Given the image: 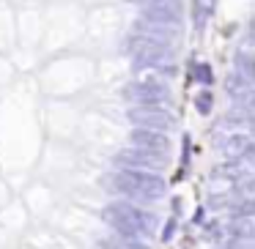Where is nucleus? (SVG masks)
Wrapping results in <instances>:
<instances>
[{
    "instance_id": "nucleus-1",
    "label": "nucleus",
    "mask_w": 255,
    "mask_h": 249,
    "mask_svg": "<svg viewBox=\"0 0 255 249\" xmlns=\"http://www.w3.org/2000/svg\"><path fill=\"white\" fill-rule=\"evenodd\" d=\"M107 189L127 200L156 203V200L165 197L167 181L162 172H151V170H116L107 178Z\"/></svg>"
},
{
    "instance_id": "nucleus-2",
    "label": "nucleus",
    "mask_w": 255,
    "mask_h": 249,
    "mask_svg": "<svg viewBox=\"0 0 255 249\" xmlns=\"http://www.w3.org/2000/svg\"><path fill=\"white\" fill-rule=\"evenodd\" d=\"M102 219L110 225L116 238H148L156 222L154 214L140 208L137 203H124V200L107 203L102 208Z\"/></svg>"
},
{
    "instance_id": "nucleus-3",
    "label": "nucleus",
    "mask_w": 255,
    "mask_h": 249,
    "mask_svg": "<svg viewBox=\"0 0 255 249\" xmlns=\"http://www.w3.org/2000/svg\"><path fill=\"white\" fill-rule=\"evenodd\" d=\"M121 99L129 101L132 107H167L170 104V88H167V83H162V77L151 72L143 80L124 85Z\"/></svg>"
},
{
    "instance_id": "nucleus-4",
    "label": "nucleus",
    "mask_w": 255,
    "mask_h": 249,
    "mask_svg": "<svg viewBox=\"0 0 255 249\" xmlns=\"http://www.w3.org/2000/svg\"><path fill=\"white\" fill-rule=\"evenodd\" d=\"M129 52H132L134 69H145V72H154L162 63H173V44L151 39V36H143V33H132Z\"/></svg>"
},
{
    "instance_id": "nucleus-5",
    "label": "nucleus",
    "mask_w": 255,
    "mask_h": 249,
    "mask_svg": "<svg viewBox=\"0 0 255 249\" xmlns=\"http://www.w3.org/2000/svg\"><path fill=\"white\" fill-rule=\"evenodd\" d=\"M140 19L156 22V25H170V28H181V19H184L181 0H151V3H145L140 8Z\"/></svg>"
},
{
    "instance_id": "nucleus-6",
    "label": "nucleus",
    "mask_w": 255,
    "mask_h": 249,
    "mask_svg": "<svg viewBox=\"0 0 255 249\" xmlns=\"http://www.w3.org/2000/svg\"><path fill=\"white\" fill-rule=\"evenodd\" d=\"M127 118L134 126L156 129V132H170V129L176 126V118L170 115L167 107H129Z\"/></svg>"
},
{
    "instance_id": "nucleus-7",
    "label": "nucleus",
    "mask_w": 255,
    "mask_h": 249,
    "mask_svg": "<svg viewBox=\"0 0 255 249\" xmlns=\"http://www.w3.org/2000/svg\"><path fill=\"white\" fill-rule=\"evenodd\" d=\"M113 165H116V170H151V172H162L165 159L151 156V154H145V151L129 145V148L118 151V154L113 156Z\"/></svg>"
},
{
    "instance_id": "nucleus-8",
    "label": "nucleus",
    "mask_w": 255,
    "mask_h": 249,
    "mask_svg": "<svg viewBox=\"0 0 255 249\" xmlns=\"http://www.w3.org/2000/svg\"><path fill=\"white\" fill-rule=\"evenodd\" d=\"M129 143H132L134 148L151 154V156H159V159H165L167 151H170V137H167V132H156V129L134 126L132 132H129Z\"/></svg>"
},
{
    "instance_id": "nucleus-9",
    "label": "nucleus",
    "mask_w": 255,
    "mask_h": 249,
    "mask_svg": "<svg viewBox=\"0 0 255 249\" xmlns=\"http://www.w3.org/2000/svg\"><path fill=\"white\" fill-rule=\"evenodd\" d=\"M220 148L225 159H242L244 154H253V140H250L247 132H231L222 140Z\"/></svg>"
},
{
    "instance_id": "nucleus-10",
    "label": "nucleus",
    "mask_w": 255,
    "mask_h": 249,
    "mask_svg": "<svg viewBox=\"0 0 255 249\" xmlns=\"http://www.w3.org/2000/svg\"><path fill=\"white\" fill-rule=\"evenodd\" d=\"M200 238L209 241L211 247L220 241H225V225L220 219H209V222H200Z\"/></svg>"
},
{
    "instance_id": "nucleus-11",
    "label": "nucleus",
    "mask_w": 255,
    "mask_h": 249,
    "mask_svg": "<svg viewBox=\"0 0 255 249\" xmlns=\"http://www.w3.org/2000/svg\"><path fill=\"white\" fill-rule=\"evenodd\" d=\"M225 236H231L233 241H250L253 238V225H250V219H233L225 227Z\"/></svg>"
},
{
    "instance_id": "nucleus-12",
    "label": "nucleus",
    "mask_w": 255,
    "mask_h": 249,
    "mask_svg": "<svg viewBox=\"0 0 255 249\" xmlns=\"http://www.w3.org/2000/svg\"><path fill=\"white\" fill-rule=\"evenodd\" d=\"M228 211H231L233 219H250L253 211H255V205H253V200H250V197H242V200H233V203L228 205Z\"/></svg>"
},
{
    "instance_id": "nucleus-13",
    "label": "nucleus",
    "mask_w": 255,
    "mask_h": 249,
    "mask_svg": "<svg viewBox=\"0 0 255 249\" xmlns=\"http://www.w3.org/2000/svg\"><path fill=\"white\" fill-rule=\"evenodd\" d=\"M192 104H195V110H198L200 115H211V110H214V93H211L209 88H203L200 93H195Z\"/></svg>"
},
{
    "instance_id": "nucleus-14",
    "label": "nucleus",
    "mask_w": 255,
    "mask_h": 249,
    "mask_svg": "<svg viewBox=\"0 0 255 249\" xmlns=\"http://www.w3.org/2000/svg\"><path fill=\"white\" fill-rule=\"evenodd\" d=\"M192 80L209 88L214 83V69H211V63H192Z\"/></svg>"
},
{
    "instance_id": "nucleus-15",
    "label": "nucleus",
    "mask_w": 255,
    "mask_h": 249,
    "mask_svg": "<svg viewBox=\"0 0 255 249\" xmlns=\"http://www.w3.org/2000/svg\"><path fill=\"white\" fill-rule=\"evenodd\" d=\"M214 3H217V0H195L192 14H195V25H198V28H203L206 17H209V14L214 11Z\"/></svg>"
},
{
    "instance_id": "nucleus-16",
    "label": "nucleus",
    "mask_w": 255,
    "mask_h": 249,
    "mask_svg": "<svg viewBox=\"0 0 255 249\" xmlns=\"http://www.w3.org/2000/svg\"><path fill=\"white\" fill-rule=\"evenodd\" d=\"M250 118H247V110H231L225 118H222V126L233 129V132H239L242 126H247Z\"/></svg>"
},
{
    "instance_id": "nucleus-17",
    "label": "nucleus",
    "mask_w": 255,
    "mask_h": 249,
    "mask_svg": "<svg viewBox=\"0 0 255 249\" xmlns=\"http://www.w3.org/2000/svg\"><path fill=\"white\" fill-rule=\"evenodd\" d=\"M176 225H178V216H170V219L165 222V227H162V233H159V238H162L165 244L170 241L173 236H176Z\"/></svg>"
},
{
    "instance_id": "nucleus-18",
    "label": "nucleus",
    "mask_w": 255,
    "mask_h": 249,
    "mask_svg": "<svg viewBox=\"0 0 255 249\" xmlns=\"http://www.w3.org/2000/svg\"><path fill=\"white\" fill-rule=\"evenodd\" d=\"M181 165H189V134H184V143H181Z\"/></svg>"
},
{
    "instance_id": "nucleus-19",
    "label": "nucleus",
    "mask_w": 255,
    "mask_h": 249,
    "mask_svg": "<svg viewBox=\"0 0 255 249\" xmlns=\"http://www.w3.org/2000/svg\"><path fill=\"white\" fill-rule=\"evenodd\" d=\"M170 205H173V216L181 214V197H173V200H170Z\"/></svg>"
},
{
    "instance_id": "nucleus-20",
    "label": "nucleus",
    "mask_w": 255,
    "mask_h": 249,
    "mask_svg": "<svg viewBox=\"0 0 255 249\" xmlns=\"http://www.w3.org/2000/svg\"><path fill=\"white\" fill-rule=\"evenodd\" d=\"M99 249H121V247H118L116 241H107L105 238V241H99Z\"/></svg>"
},
{
    "instance_id": "nucleus-21",
    "label": "nucleus",
    "mask_w": 255,
    "mask_h": 249,
    "mask_svg": "<svg viewBox=\"0 0 255 249\" xmlns=\"http://www.w3.org/2000/svg\"><path fill=\"white\" fill-rule=\"evenodd\" d=\"M203 214H206V211H203V208H200V211H198V214H195V225H200V222H203Z\"/></svg>"
}]
</instances>
